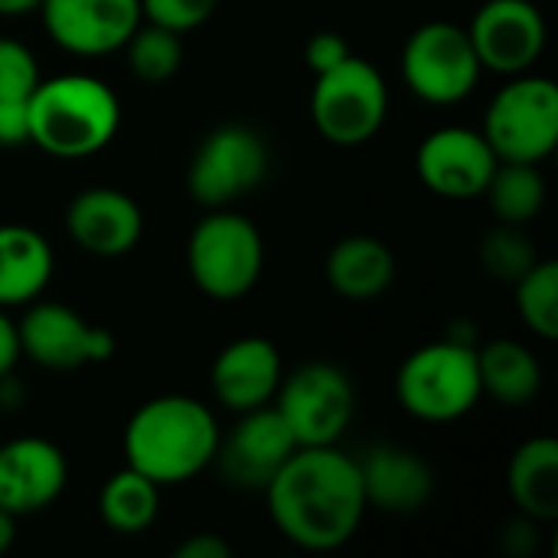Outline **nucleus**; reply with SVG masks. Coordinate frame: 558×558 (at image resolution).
<instances>
[{"label":"nucleus","instance_id":"nucleus-1","mask_svg":"<svg viewBox=\"0 0 558 558\" xmlns=\"http://www.w3.org/2000/svg\"><path fill=\"white\" fill-rule=\"evenodd\" d=\"M275 530L304 553L347 546L366 517V494L356 458L337 445L298 448L265 484Z\"/></svg>","mask_w":558,"mask_h":558},{"label":"nucleus","instance_id":"nucleus-2","mask_svg":"<svg viewBox=\"0 0 558 558\" xmlns=\"http://www.w3.org/2000/svg\"><path fill=\"white\" fill-rule=\"evenodd\" d=\"M219 422L213 409L193 396L147 399L124 425V464L150 477L157 487H180L216 464Z\"/></svg>","mask_w":558,"mask_h":558},{"label":"nucleus","instance_id":"nucleus-3","mask_svg":"<svg viewBox=\"0 0 558 558\" xmlns=\"http://www.w3.org/2000/svg\"><path fill=\"white\" fill-rule=\"evenodd\" d=\"M29 144L59 160H82L105 150L121 128V101L108 82L88 72L39 78L26 98Z\"/></svg>","mask_w":558,"mask_h":558},{"label":"nucleus","instance_id":"nucleus-4","mask_svg":"<svg viewBox=\"0 0 558 558\" xmlns=\"http://www.w3.org/2000/svg\"><path fill=\"white\" fill-rule=\"evenodd\" d=\"M396 399L412 418L428 425L464 418L484 399L477 347L441 337L412 350L396 373Z\"/></svg>","mask_w":558,"mask_h":558},{"label":"nucleus","instance_id":"nucleus-5","mask_svg":"<svg viewBox=\"0 0 558 558\" xmlns=\"http://www.w3.org/2000/svg\"><path fill=\"white\" fill-rule=\"evenodd\" d=\"M186 268L193 284L213 301L245 298L265 268V239L252 219L229 206L209 209L186 239Z\"/></svg>","mask_w":558,"mask_h":558},{"label":"nucleus","instance_id":"nucleus-6","mask_svg":"<svg viewBox=\"0 0 558 558\" xmlns=\"http://www.w3.org/2000/svg\"><path fill=\"white\" fill-rule=\"evenodd\" d=\"M389 114V88L383 72L363 56L317 72L311 88V121L317 134L337 147H360L379 134Z\"/></svg>","mask_w":558,"mask_h":558},{"label":"nucleus","instance_id":"nucleus-7","mask_svg":"<svg viewBox=\"0 0 558 558\" xmlns=\"http://www.w3.org/2000/svg\"><path fill=\"white\" fill-rule=\"evenodd\" d=\"M481 131L500 160L539 167L558 144L556 82L536 72L510 75L490 98Z\"/></svg>","mask_w":558,"mask_h":558},{"label":"nucleus","instance_id":"nucleus-8","mask_svg":"<svg viewBox=\"0 0 558 558\" xmlns=\"http://www.w3.org/2000/svg\"><path fill=\"white\" fill-rule=\"evenodd\" d=\"M484 65L471 46L468 26L432 20L422 23L402 46V78L425 105H461L474 95Z\"/></svg>","mask_w":558,"mask_h":558},{"label":"nucleus","instance_id":"nucleus-9","mask_svg":"<svg viewBox=\"0 0 558 558\" xmlns=\"http://www.w3.org/2000/svg\"><path fill=\"white\" fill-rule=\"evenodd\" d=\"M271 405L291 428L298 448H324L347 435L356 415V389L340 366L314 360L281 376Z\"/></svg>","mask_w":558,"mask_h":558},{"label":"nucleus","instance_id":"nucleus-10","mask_svg":"<svg viewBox=\"0 0 558 558\" xmlns=\"http://www.w3.org/2000/svg\"><path fill=\"white\" fill-rule=\"evenodd\" d=\"M268 144L248 124H219L213 128L186 170L190 196L206 209L232 206L248 196L268 177Z\"/></svg>","mask_w":558,"mask_h":558},{"label":"nucleus","instance_id":"nucleus-11","mask_svg":"<svg viewBox=\"0 0 558 558\" xmlns=\"http://www.w3.org/2000/svg\"><path fill=\"white\" fill-rule=\"evenodd\" d=\"M20 353L43 369H78L92 363H108L118 340L105 327H92L78 311L56 301H33L16 320Z\"/></svg>","mask_w":558,"mask_h":558},{"label":"nucleus","instance_id":"nucleus-12","mask_svg":"<svg viewBox=\"0 0 558 558\" xmlns=\"http://www.w3.org/2000/svg\"><path fill=\"white\" fill-rule=\"evenodd\" d=\"M500 157L487 144L484 131L464 124H445L422 137L415 150L418 180L441 199L468 203L484 196Z\"/></svg>","mask_w":558,"mask_h":558},{"label":"nucleus","instance_id":"nucleus-13","mask_svg":"<svg viewBox=\"0 0 558 558\" xmlns=\"http://www.w3.org/2000/svg\"><path fill=\"white\" fill-rule=\"evenodd\" d=\"M39 20L52 46L78 59H101L144 23L141 0H43Z\"/></svg>","mask_w":558,"mask_h":558},{"label":"nucleus","instance_id":"nucleus-14","mask_svg":"<svg viewBox=\"0 0 558 558\" xmlns=\"http://www.w3.org/2000/svg\"><path fill=\"white\" fill-rule=\"evenodd\" d=\"M471 46L487 72H530L546 49V20L533 0H487L471 26Z\"/></svg>","mask_w":558,"mask_h":558},{"label":"nucleus","instance_id":"nucleus-15","mask_svg":"<svg viewBox=\"0 0 558 558\" xmlns=\"http://www.w3.org/2000/svg\"><path fill=\"white\" fill-rule=\"evenodd\" d=\"M69 484V461L49 438L23 435L0 445V510L20 517L52 507Z\"/></svg>","mask_w":558,"mask_h":558},{"label":"nucleus","instance_id":"nucleus-16","mask_svg":"<svg viewBox=\"0 0 558 558\" xmlns=\"http://www.w3.org/2000/svg\"><path fill=\"white\" fill-rule=\"evenodd\" d=\"M298 451V441L275 405H262L242 412L235 428L219 438L216 461L229 484L265 490V484L278 474V468Z\"/></svg>","mask_w":558,"mask_h":558},{"label":"nucleus","instance_id":"nucleus-17","mask_svg":"<svg viewBox=\"0 0 558 558\" xmlns=\"http://www.w3.org/2000/svg\"><path fill=\"white\" fill-rule=\"evenodd\" d=\"M69 239L95 258H121L137 248L144 235V213L137 199L114 186H88L65 209Z\"/></svg>","mask_w":558,"mask_h":558},{"label":"nucleus","instance_id":"nucleus-18","mask_svg":"<svg viewBox=\"0 0 558 558\" xmlns=\"http://www.w3.org/2000/svg\"><path fill=\"white\" fill-rule=\"evenodd\" d=\"M284 363L271 340L265 337H239L219 350L209 369L213 396L222 409L242 415L275 402L281 386Z\"/></svg>","mask_w":558,"mask_h":558},{"label":"nucleus","instance_id":"nucleus-19","mask_svg":"<svg viewBox=\"0 0 558 558\" xmlns=\"http://www.w3.org/2000/svg\"><path fill=\"white\" fill-rule=\"evenodd\" d=\"M366 507L389 513V517H409L428 507L435 497V471L428 461L409 448L399 445H376L366 451V458H356Z\"/></svg>","mask_w":558,"mask_h":558},{"label":"nucleus","instance_id":"nucleus-20","mask_svg":"<svg viewBox=\"0 0 558 558\" xmlns=\"http://www.w3.org/2000/svg\"><path fill=\"white\" fill-rule=\"evenodd\" d=\"M56 255L43 232L23 222L0 226V307H26L52 281Z\"/></svg>","mask_w":558,"mask_h":558},{"label":"nucleus","instance_id":"nucleus-21","mask_svg":"<svg viewBox=\"0 0 558 558\" xmlns=\"http://www.w3.org/2000/svg\"><path fill=\"white\" fill-rule=\"evenodd\" d=\"M324 275L333 294L353 304H366L383 298L396 281V255L376 235H347L330 248Z\"/></svg>","mask_w":558,"mask_h":558},{"label":"nucleus","instance_id":"nucleus-22","mask_svg":"<svg viewBox=\"0 0 558 558\" xmlns=\"http://www.w3.org/2000/svg\"><path fill=\"white\" fill-rule=\"evenodd\" d=\"M507 487L520 513L533 523L558 520V441L549 435L523 441L507 468Z\"/></svg>","mask_w":558,"mask_h":558},{"label":"nucleus","instance_id":"nucleus-23","mask_svg":"<svg viewBox=\"0 0 558 558\" xmlns=\"http://www.w3.org/2000/svg\"><path fill=\"white\" fill-rule=\"evenodd\" d=\"M481 392L507 409H523L543 392V366L536 353L520 340H490L477 343Z\"/></svg>","mask_w":558,"mask_h":558},{"label":"nucleus","instance_id":"nucleus-24","mask_svg":"<svg viewBox=\"0 0 558 558\" xmlns=\"http://www.w3.org/2000/svg\"><path fill=\"white\" fill-rule=\"evenodd\" d=\"M160 490L150 477H144L134 468L114 471L98 494V517L111 533L121 536H141L157 523L160 513Z\"/></svg>","mask_w":558,"mask_h":558},{"label":"nucleus","instance_id":"nucleus-25","mask_svg":"<svg viewBox=\"0 0 558 558\" xmlns=\"http://www.w3.org/2000/svg\"><path fill=\"white\" fill-rule=\"evenodd\" d=\"M494 216L507 226H530L546 206V180L536 163H510L500 160L487 190H484Z\"/></svg>","mask_w":558,"mask_h":558},{"label":"nucleus","instance_id":"nucleus-26","mask_svg":"<svg viewBox=\"0 0 558 558\" xmlns=\"http://www.w3.org/2000/svg\"><path fill=\"white\" fill-rule=\"evenodd\" d=\"M517 284V311L530 333L539 340L558 337V265L553 258H539Z\"/></svg>","mask_w":558,"mask_h":558},{"label":"nucleus","instance_id":"nucleus-27","mask_svg":"<svg viewBox=\"0 0 558 558\" xmlns=\"http://www.w3.org/2000/svg\"><path fill=\"white\" fill-rule=\"evenodd\" d=\"M124 52H128V69L141 82H150V85L173 78L183 65L180 33H170V29L154 26L147 20L131 33V39L124 43Z\"/></svg>","mask_w":558,"mask_h":558},{"label":"nucleus","instance_id":"nucleus-28","mask_svg":"<svg viewBox=\"0 0 558 558\" xmlns=\"http://www.w3.org/2000/svg\"><path fill=\"white\" fill-rule=\"evenodd\" d=\"M539 262L536 242L523 232V226H507L500 222L490 229L481 242V265L487 268L490 278L497 281H520L533 265Z\"/></svg>","mask_w":558,"mask_h":558},{"label":"nucleus","instance_id":"nucleus-29","mask_svg":"<svg viewBox=\"0 0 558 558\" xmlns=\"http://www.w3.org/2000/svg\"><path fill=\"white\" fill-rule=\"evenodd\" d=\"M43 72L33 49L13 36H0V98H29Z\"/></svg>","mask_w":558,"mask_h":558},{"label":"nucleus","instance_id":"nucleus-30","mask_svg":"<svg viewBox=\"0 0 558 558\" xmlns=\"http://www.w3.org/2000/svg\"><path fill=\"white\" fill-rule=\"evenodd\" d=\"M216 7L219 0H141V13L147 23L180 36L199 29L216 13Z\"/></svg>","mask_w":558,"mask_h":558},{"label":"nucleus","instance_id":"nucleus-31","mask_svg":"<svg viewBox=\"0 0 558 558\" xmlns=\"http://www.w3.org/2000/svg\"><path fill=\"white\" fill-rule=\"evenodd\" d=\"M350 52H353V49H350V43H347L340 33L324 29V33H314V36H311V43H307V49H304V59H307L311 72L317 75V72H327V69L340 65Z\"/></svg>","mask_w":558,"mask_h":558},{"label":"nucleus","instance_id":"nucleus-32","mask_svg":"<svg viewBox=\"0 0 558 558\" xmlns=\"http://www.w3.org/2000/svg\"><path fill=\"white\" fill-rule=\"evenodd\" d=\"M29 144V111L26 98H0V147Z\"/></svg>","mask_w":558,"mask_h":558},{"label":"nucleus","instance_id":"nucleus-33","mask_svg":"<svg viewBox=\"0 0 558 558\" xmlns=\"http://www.w3.org/2000/svg\"><path fill=\"white\" fill-rule=\"evenodd\" d=\"M232 556V546L216 536V533H196L190 539H183L177 549H173V558H229Z\"/></svg>","mask_w":558,"mask_h":558},{"label":"nucleus","instance_id":"nucleus-34","mask_svg":"<svg viewBox=\"0 0 558 558\" xmlns=\"http://www.w3.org/2000/svg\"><path fill=\"white\" fill-rule=\"evenodd\" d=\"M20 337H16V324L10 320V314L0 307V376L13 373L20 363Z\"/></svg>","mask_w":558,"mask_h":558},{"label":"nucleus","instance_id":"nucleus-35","mask_svg":"<svg viewBox=\"0 0 558 558\" xmlns=\"http://www.w3.org/2000/svg\"><path fill=\"white\" fill-rule=\"evenodd\" d=\"M43 0H0V16L3 20H20V16H29L39 10Z\"/></svg>","mask_w":558,"mask_h":558},{"label":"nucleus","instance_id":"nucleus-36","mask_svg":"<svg viewBox=\"0 0 558 558\" xmlns=\"http://www.w3.org/2000/svg\"><path fill=\"white\" fill-rule=\"evenodd\" d=\"M448 340H454V343H468V347H477V330L471 327V320H451V327H448V333H445Z\"/></svg>","mask_w":558,"mask_h":558},{"label":"nucleus","instance_id":"nucleus-37","mask_svg":"<svg viewBox=\"0 0 558 558\" xmlns=\"http://www.w3.org/2000/svg\"><path fill=\"white\" fill-rule=\"evenodd\" d=\"M13 539H16V517L7 513V510H0V556L10 553Z\"/></svg>","mask_w":558,"mask_h":558}]
</instances>
